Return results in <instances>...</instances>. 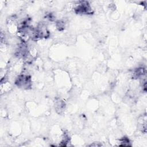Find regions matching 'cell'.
Returning a JSON list of instances; mask_svg holds the SVG:
<instances>
[{
    "instance_id": "1",
    "label": "cell",
    "mask_w": 147,
    "mask_h": 147,
    "mask_svg": "<svg viewBox=\"0 0 147 147\" xmlns=\"http://www.w3.org/2000/svg\"><path fill=\"white\" fill-rule=\"evenodd\" d=\"M74 10L75 12L77 14H91L93 13L92 8L87 1H80L78 2Z\"/></svg>"
},
{
    "instance_id": "3",
    "label": "cell",
    "mask_w": 147,
    "mask_h": 147,
    "mask_svg": "<svg viewBox=\"0 0 147 147\" xmlns=\"http://www.w3.org/2000/svg\"><path fill=\"white\" fill-rule=\"evenodd\" d=\"M145 74V69L144 68L141 67L135 70L133 74V76L136 78H140L143 76Z\"/></svg>"
},
{
    "instance_id": "2",
    "label": "cell",
    "mask_w": 147,
    "mask_h": 147,
    "mask_svg": "<svg viewBox=\"0 0 147 147\" xmlns=\"http://www.w3.org/2000/svg\"><path fill=\"white\" fill-rule=\"evenodd\" d=\"M15 83L18 87L29 88L31 86L30 77L26 75H20L17 78Z\"/></svg>"
},
{
    "instance_id": "4",
    "label": "cell",
    "mask_w": 147,
    "mask_h": 147,
    "mask_svg": "<svg viewBox=\"0 0 147 147\" xmlns=\"http://www.w3.org/2000/svg\"><path fill=\"white\" fill-rule=\"evenodd\" d=\"M56 26L60 30H61L63 29L64 28V22L61 21H59L57 22Z\"/></svg>"
}]
</instances>
